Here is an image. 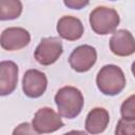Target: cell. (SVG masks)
Returning a JSON list of instances; mask_svg holds the SVG:
<instances>
[{
  "instance_id": "obj_11",
  "label": "cell",
  "mask_w": 135,
  "mask_h": 135,
  "mask_svg": "<svg viewBox=\"0 0 135 135\" xmlns=\"http://www.w3.org/2000/svg\"><path fill=\"white\" fill-rule=\"evenodd\" d=\"M83 24L80 19L74 16H63L57 22V32L59 36L69 41H75L83 35Z\"/></svg>"
},
{
  "instance_id": "obj_3",
  "label": "cell",
  "mask_w": 135,
  "mask_h": 135,
  "mask_svg": "<svg viewBox=\"0 0 135 135\" xmlns=\"http://www.w3.org/2000/svg\"><path fill=\"white\" fill-rule=\"evenodd\" d=\"M89 20L93 32L98 35H108L116 30L120 22V17L115 8L97 6L91 12Z\"/></svg>"
},
{
  "instance_id": "obj_17",
  "label": "cell",
  "mask_w": 135,
  "mask_h": 135,
  "mask_svg": "<svg viewBox=\"0 0 135 135\" xmlns=\"http://www.w3.org/2000/svg\"><path fill=\"white\" fill-rule=\"evenodd\" d=\"M64 4H65L66 6H69V7H71V8L80 9V8H82L83 6L88 5L89 2H88V1H74V0H72V1H64Z\"/></svg>"
},
{
  "instance_id": "obj_2",
  "label": "cell",
  "mask_w": 135,
  "mask_h": 135,
  "mask_svg": "<svg viewBox=\"0 0 135 135\" xmlns=\"http://www.w3.org/2000/svg\"><path fill=\"white\" fill-rule=\"evenodd\" d=\"M96 84L102 94L115 96L126 86L124 73L118 65L107 64L99 70L96 76Z\"/></svg>"
},
{
  "instance_id": "obj_5",
  "label": "cell",
  "mask_w": 135,
  "mask_h": 135,
  "mask_svg": "<svg viewBox=\"0 0 135 135\" xmlns=\"http://www.w3.org/2000/svg\"><path fill=\"white\" fill-rule=\"evenodd\" d=\"M32 124L38 133L47 134L61 129L63 127V121L59 113H56L52 108L44 107L35 113Z\"/></svg>"
},
{
  "instance_id": "obj_7",
  "label": "cell",
  "mask_w": 135,
  "mask_h": 135,
  "mask_svg": "<svg viewBox=\"0 0 135 135\" xmlns=\"http://www.w3.org/2000/svg\"><path fill=\"white\" fill-rule=\"evenodd\" d=\"M47 86V78L44 73L36 69L27 70L22 78L23 93L30 98H38L43 95Z\"/></svg>"
},
{
  "instance_id": "obj_4",
  "label": "cell",
  "mask_w": 135,
  "mask_h": 135,
  "mask_svg": "<svg viewBox=\"0 0 135 135\" xmlns=\"http://www.w3.org/2000/svg\"><path fill=\"white\" fill-rule=\"evenodd\" d=\"M63 53L62 42L58 37H46L40 40L37 45L34 57L41 65H51L55 63Z\"/></svg>"
},
{
  "instance_id": "obj_9",
  "label": "cell",
  "mask_w": 135,
  "mask_h": 135,
  "mask_svg": "<svg viewBox=\"0 0 135 135\" xmlns=\"http://www.w3.org/2000/svg\"><path fill=\"white\" fill-rule=\"evenodd\" d=\"M109 46L112 53L116 56H131L135 53V38L131 32L127 30H118L110 38Z\"/></svg>"
},
{
  "instance_id": "obj_12",
  "label": "cell",
  "mask_w": 135,
  "mask_h": 135,
  "mask_svg": "<svg viewBox=\"0 0 135 135\" xmlns=\"http://www.w3.org/2000/svg\"><path fill=\"white\" fill-rule=\"evenodd\" d=\"M110 121L109 112L104 108H94L86 115L85 130L88 133L96 135L102 133Z\"/></svg>"
},
{
  "instance_id": "obj_15",
  "label": "cell",
  "mask_w": 135,
  "mask_h": 135,
  "mask_svg": "<svg viewBox=\"0 0 135 135\" xmlns=\"http://www.w3.org/2000/svg\"><path fill=\"white\" fill-rule=\"evenodd\" d=\"M115 135H135V120L121 118L116 124Z\"/></svg>"
},
{
  "instance_id": "obj_16",
  "label": "cell",
  "mask_w": 135,
  "mask_h": 135,
  "mask_svg": "<svg viewBox=\"0 0 135 135\" xmlns=\"http://www.w3.org/2000/svg\"><path fill=\"white\" fill-rule=\"evenodd\" d=\"M39 134L40 133H38L35 130L33 124H30L28 122H22L14 129L12 135H39Z\"/></svg>"
},
{
  "instance_id": "obj_8",
  "label": "cell",
  "mask_w": 135,
  "mask_h": 135,
  "mask_svg": "<svg viewBox=\"0 0 135 135\" xmlns=\"http://www.w3.org/2000/svg\"><path fill=\"white\" fill-rule=\"evenodd\" d=\"M31 41L30 33L23 27H7L1 34V47L6 51H18Z\"/></svg>"
},
{
  "instance_id": "obj_14",
  "label": "cell",
  "mask_w": 135,
  "mask_h": 135,
  "mask_svg": "<svg viewBox=\"0 0 135 135\" xmlns=\"http://www.w3.org/2000/svg\"><path fill=\"white\" fill-rule=\"evenodd\" d=\"M120 114L122 119L135 120V94L128 97L120 107Z\"/></svg>"
},
{
  "instance_id": "obj_6",
  "label": "cell",
  "mask_w": 135,
  "mask_h": 135,
  "mask_svg": "<svg viewBox=\"0 0 135 135\" xmlns=\"http://www.w3.org/2000/svg\"><path fill=\"white\" fill-rule=\"evenodd\" d=\"M97 60V52L95 47L88 44H82L73 50L69 57L71 68L78 72L84 73L91 70Z\"/></svg>"
},
{
  "instance_id": "obj_1",
  "label": "cell",
  "mask_w": 135,
  "mask_h": 135,
  "mask_svg": "<svg viewBox=\"0 0 135 135\" xmlns=\"http://www.w3.org/2000/svg\"><path fill=\"white\" fill-rule=\"evenodd\" d=\"M55 103L60 116L73 119L80 114L83 108V96L77 88L66 85L56 93Z\"/></svg>"
},
{
  "instance_id": "obj_10",
  "label": "cell",
  "mask_w": 135,
  "mask_h": 135,
  "mask_svg": "<svg viewBox=\"0 0 135 135\" xmlns=\"http://www.w3.org/2000/svg\"><path fill=\"white\" fill-rule=\"evenodd\" d=\"M18 65L11 60L0 63V95L12 94L18 82Z\"/></svg>"
},
{
  "instance_id": "obj_13",
  "label": "cell",
  "mask_w": 135,
  "mask_h": 135,
  "mask_svg": "<svg viewBox=\"0 0 135 135\" xmlns=\"http://www.w3.org/2000/svg\"><path fill=\"white\" fill-rule=\"evenodd\" d=\"M22 13V3L19 0H1L0 1V19L13 20L18 18Z\"/></svg>"
},
{
  "instance_id": "obj_18",
  "label": "cell",
  "mask_w": 135,
  "mask_h": 135,
  "mask_svg": "<svg viewBox=\"0 0 135 135\" xmlns=\"http://www.w3.org/2000/svg\"><path fill=\"white\" fill-rule=\"evenodd\" d=\"M63 135H86V133L84 131H80V130H73L68 133H64Z\"/></svg>"
},
{
  "instance_id": "obj_19",
  "label": "cell",
  "mask_w": 135,
  "mask_h": 135,
  "mask_svg": "<svg viewBox=\"0 0 135 135\" xmlns=\"http://www.w3.org/2000/svg\"><path fill=\"white\" fill-rule=\"evenodd\" d=\"M131 70H132V73H133V75H134V77H135V61H134V62L132 63Z\"/></svg>"
}]
</instances>
